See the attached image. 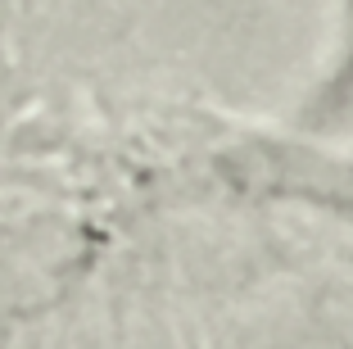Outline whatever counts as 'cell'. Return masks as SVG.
Masks as SVG:
<instances>
[{
  "label": "cell",
  "mask_w": 353,
  "mask_h": 349,
  "mask_svg": "<svg viewBox=\"0 0 353 349\" xmlns=\"http://www.w3.org/2000/svg\"><path fill=\"white\" fill-rule=\"evenodd\" d=\"M349 77H353V64H349Z\"/></svg>",
  "instance_id": "6da1fadb"
}]
</instances>
